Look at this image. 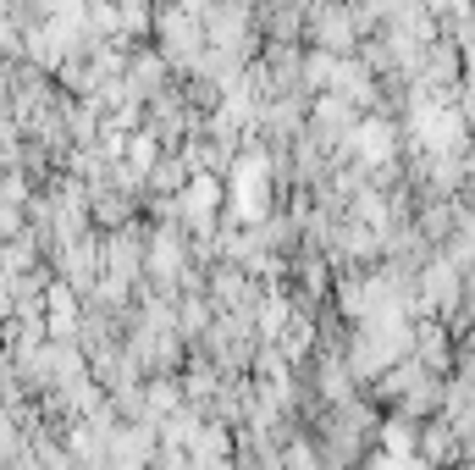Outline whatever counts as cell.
Returning a JSON list of instances; mask_svg holds the SVG:
<instances>
[{
	"mask_svg": "<svg viewBox=\"0 0 475 470\" xmlns=\"http://www.w3.org/2000/svg\"><path fill=\"white\" fill-rule=\"evenodd\" d=\"M183 205H188V217H194L199 227H210V217H215V205H222V183H215L210 172H194V183H188Z\"/></svg>",
	"mask_w": 475,
	"mask_h": 470,
	"instance_id": "cell-1",
	"label": "cell"
},
{
	"mask_svg": "<svg viewBox=\"0 0 475 470\" xmlns=\"http://www.w3.org/2000/svg\"><path fill=\"white\" fill-rule=\"evenodd\" d=\"M72 316H78L72 310V293L67 288H50V337H67L72 332Z\"/></svg>",
	"mask_w": 475,
	"mask_h": 470,
	"instance_id": "cell-2",
	"label": "cell"
},
{
	"mask_svg": "<svg viewBox=\"0 0 475 470\" xmlns=\"http://www.w3.org/2000/svg\"><path fill=\"white\" fill-rule=\"evenodd\" d=\"M360 150H365L370 161H381L387 150H393V134H387L381 122H365V127H360Z\"/></svg>",
	"mask_w": 475,
	"mask_h": 470,
	"instance_id": "cell-3",
	"label": "cell"
},
{
	"mask_svg": "<svg viewBox=\"0 0 475 470\" xmlns=\"http://www.w3.org/2000/svg\"><path fill=\"white\" fill-rule=\"evenodd\" d=\"M155 161V144L150 139H133V166H150Z\"/></svg>",
	"mask_w": 475,
	"mask_h": 470,
	"instance_id": "cell-4",
	"label": "cell"
}]
</instances>
